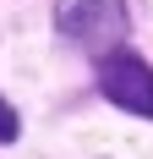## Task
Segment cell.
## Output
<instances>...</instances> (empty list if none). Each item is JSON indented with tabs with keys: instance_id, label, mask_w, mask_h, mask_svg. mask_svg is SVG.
Here are the masks:
<instances>
[{
	"instance_id": "cell-1",
	"label": "cell",
	"mask_w": 153,
	"mask_h": 159,
	"mask_svg": "<svg viewBox=\"0 0 153 159\" xmlns=\"http://www.w3.org/2000/svg\"><path fill=\"white\" fill-rule=\"evenodd\" d=\"M60 33L88 44L98 61L126 44V0H66L60 6Z\"/></svg>"
},
{
	"instance_id": "cell-2",
	"label": "cell",
	"mask_w": 153,
	"mask_h": 159,
	"mask_svg": "<svg viewBox=\"0 0 153 159\" xmlns=\"http://www.w3.org/2000/svg\"><path fill=\"white\" fill-rule=\"evenodd\" d=\"M98 88H104V99H115L120 110L153 115V71H148V61L131 55V49H115V55L98 61Z\"/></svg>"
},
{
	"instance_id": "cell-3",
	"label": "cell",
	"mask_w": 153,
	"mask_h": 159,
	"mask_svg": "<svg viewBox=\"0 0 153 159\" xmlns=\"http://www.w3.org/2000/svg\"><path fill=\"white\" fill-rule=\"evenodd\" d=\"M11 137H16V110L0 99V143H11Z\"/></svg>"
}]
</instances>
